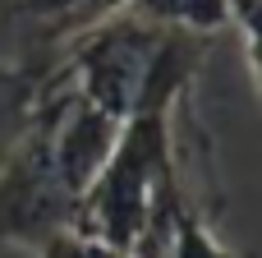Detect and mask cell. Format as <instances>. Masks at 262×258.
Masks as SVG:
<instances>
[{
	"label": "cell",
	"mask_w": 262,
	"mask_h": 258,
	"mask_svg": "<svg viewBox=\"0 0 262 258\" xmlns=\"http://www.w3.org/2000/svg\"><path fill=\"white\" fill-rule=\"evenodd\" d=\"M124 0H0V65L60 69L69 46Z\"/></svg>",
	"instance_id": "cell-3"
},
{
	"label": "cell",
	"mask_w": 262,
	"mask_h": 258,
	"mask_svg": "<svg viewBox=\"0 0 262 258\" xmlns=\"http://www.w3.org/2000/svg\"><path fill=\"white\" fill-rule=\"evenodd\" d=\"M32 258H129L124 249H111V245H101V240H92V235H83V231H55L51 240H41Z\"/></svg>",
	"instance_id": "cell-7"
},
{
	"label": "cell",
	"mask_w": 262,
	"mask_h": 258,
	"mask_svg": "<svg viewBox=\"0 0 262 258\" xmlns=\"http://www.w3.org/2000/svg\"><path fill=\"white\" fill-rule=\"evenodd\" d=\"M51 97H46V106H51ZM46 106L28 125V134L14 143V152L0 162V249L32 254L55 231L74 226V208L83 199V185L69 175V166L55 152Z\"/></svg>",
	"instance_id": "cell-2"
},
{
	"label": "cell",
	"mask_w": 262,
	"mask_h": 258,
	"mask_svg": "<svg viewBox=\"0 0 262 258\" xmlns=\"http://www.w3.org/2000/svg\"><path fill=\"white\" fill-rule=\"evenodd\" d=\"M207 51V32L152 23L134 9H120L69 46L64 69L78 97H88L97 111L124 125L138 111L193 97Z\"/></svg>",
	"instance_id": "cell-1"
},
{
	"label": "cell",
	"mask_w": 262,
	"mask_h": 258,
	"mask_svg": "<svg viewBox=\"0 0 262 258\" xmlns=\"http://www.w3.org/2000/svg\"><path fill=\"white\" fill-rule=\"evenodd\" d=\"M60 78H64V65L60 69H14V65H0V162L14 152V143L41 115V106H46V97L55 92Z\"/></svg>",
	"instance_id": "cell-4"
},
{
	"label": "cell",
	"mask_w": 262,
	"mask_h": 258,
	"mask_svg": "<svg viewBox=\"0 0 262 258\" xmlns=\"http://www.w3.org/2000/svg\"><path fill=\"white\" fill-rule=\"evenodd\" d=\"M230 28L239 32L244 65H249L253 92L262 102V0H230Z\"/></svg>",
	"instance_id": "cell-6"
},
{
	"label": "cell",
	"mask_w": 262,
	"mask_h": 258,
	"mask_svg": "<svg viewBox=\"0 0 262 258\" xmlns=\"http://www.w3.org/2000/svg\"><path fill=\"white\" fill-rule=\"evenodd\" d=\"M124 9L143 14L152 23L207 32V37H216L221 28H230V0H124Z\"/></svg>",
	"instance_id": "cell-5"
}]
</instances>
